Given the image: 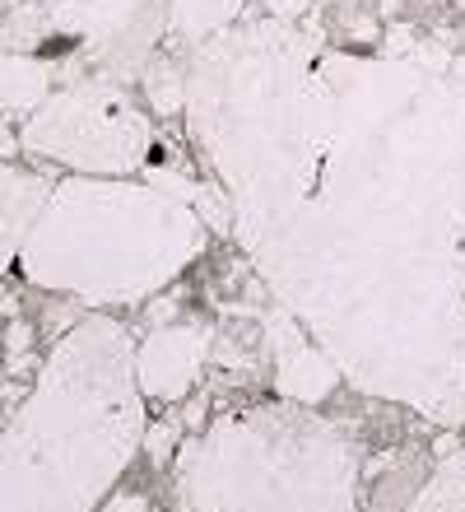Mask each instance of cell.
<instances>
[{
	"label": "cell",
	"mask_w": 465,
	"mask_h": 512,
	"mask_svg": "<svg viewBox=\"0 0 465 512\" xmlns=\"http://www.w3.org/2000/svg\"><path fill=\"white\" fill-rule=\"evenodd\" d=\"M405 512H465V447L447 452L424 475V485H419V494L410 499Z\"/></svg>",
	"instance_id": "11"
},
{
	"label": "cell",
	"mask_w": 465,
	"mask_h": 512,
	"mask_svg": "<svg viewBox=\"0 0 465 512\" xmlns=\"http://www.w3.org/2000/svg\"><path fill=\"white\" fill-rule=\"evenodd\" d=\"M210 359V331L196 322L149 326V336L135 345V378L145 401L177 405L196 391L200 373Z\"/></svg>",
	"instance_id": "6"
},
{
	"label": "cell",
	"mask_w": 465,
	"mask_h": 512,
	"mask_svg": "<svg viewBox=\"0 0 465 512\" xmlns=\"http://www.w3.org/2000/svg\"><path fill=\"white\" fill-rule=\"evenodd\" d=\"M182 424H186V429H200V424H205V396H196V401H186Z\"/></svg>",
	"instance_id": "18"
},
{
	"label": "cell",
	"mask_w": 465,
	"mask_h": 512,
	"mask_svg": "<svg viewBox=\"0 0 465 512\" xmlns=\"http://www.w3.org/2000/svg\"><path fill=\"white\" fill-rule=\"evenodd\" d=\"M19 145L80 177H126L154 154V126L117 80H75L28 117Z\"/></svg>",
	"instance_id": "5"
},
{
	"label": "cell",
	"mask_w": 465,
	"mask_h": 512,
	"mask_svg": "<svg viewBox=\"0 0 465 512\" xmlns=\"http://www.w3.org/2000/svg\"><path fill=\"white\" fill-rule=\"evenodd\" d=\"M0 378H5V331H0Z\"/></svg>",
	"instance_id": "19"
},
{
	"label": "cell",
	"mask_w": 465,
	"mask_h": 512,
	"mask_svg": "<svg viewBox=\"0 0 465 512\" xmlns=\"http://www.w3.org/2000/svg\"><path fill=\"white\" fill-rule=\"evenodd\" d=\"M396 5H405V0H382V10H386V14L396 10Z\"/></svg>",
	"instance_id": "20"
},
{
	"label": "cell",
	"mask_w": 465,
	"mask_h": 512,
	"mask_svg": "<svg viewBox=\"0 0 465 512\" xmlns=\"http://www.w3.org/2000/svg\"><path fill=\"white\" fill-rule=\"evenodd\" d=\"M28 345H33V326H28V322H10V326H5V359L28 354Z\"/></svg>",
	"instance_id": "14"
},
{
	"label": "cell",
	"mask_w": 465,
	"mask_h": 512,
	"mask_svg": "<svg viewBox=\"0 0 465 512\" xmlns=\"http://www.w3.org/2000/svg\"><path fill=\"white\" fill-rule=\"evenodd\" d=\"M56 70L33 52H0V122L5 117H33L56 94Z\"/></svg>",
	"instance_id": "9"
},
{
	"label": "cell",
	"mask_w": 465,
	"mask_h": 512,
	"mask_svg": "<svg viewBox=\"0 0 465 512\" xmlns=\"http://www.w3.org/2000/svg\"><path fill=\"white\" fill-rule=\"evenodd\" d=\"M307 5H312V0H266L270 19H279V24H289V19H298V14H303Z\"/></svg>",
	"instance_id": "16"
},
{
	"label": "cell",
	"mask_w": 465,
	"mask_h": 512,
	"mask_svg": "<svg viewBox=\"0 0 465 512\" xmlns=\"http://www.w3.org/2000/svg\"><path fill=\"white\" fill-rule=\"evenodd\" d=\"M205 243V219L173 191L121 177H70L56 182L28 229L19 270L33 289L112 308L168 289Z\"/></svg>",
	"instance_id": "3"
},
{
	"label": "cell",
	"mask_w": 465,
	"mask_h": 512,
	"mask_svg": "<svg viewBox=\"0 0 465 512\" xmlns=\"http://www.w3.org/2000/svg\"><path fill=\"white\" fill-rule=\"evenodd\" d=\"M98 512H154V503H149L145 494H135V489H131V494H112V499H107Z\"/></svg>",
	"instance_id": "15"
},
{
	"label": "cell",
	"mask_w": 465,
	"mask_h": 512,
	"mask_svg": "<svg viewBox=\"0 0 465 512\" xmlns=\"http://www.w3.org/2000/svg\"><path fill=\"white\" fill-rule=\"evenodd\" d=\"M177 433H182L177 419H159V424L145 429V452L154 466H168V457H173V447H177Z\"/></svg>",
	"instance_id": "13"
},
{
	"label": "cell",
	"mask_w": 465,
	"mask_h": 512,
	"mask_svg": "<svg viewBox=\"0 0 465 512\" xmlns=\"http://www.w3.org/2000/svg\"><path fill=\"white\" fill-rule=\"evenodd\" d=\"M47 196L52 187L42 177L24 173L14 163H0V275L19 261V247H24L28 229L38 224Z\"/></svg>",
	"instance_id": "8"
},
{
	"label": "cell",
	"mask_w": 465,
	"mask_h": 512,
	"mask_svg": "<svg viewBox=\"0 0 465 512\" xmlns=\"http://www.w3.org/2000/svg\"><path fill=\"white\" fill-rule=\"evenodd\" d=\"M186 122L279 308L340 378L465 424V89L266 19L210 38Z\"/></svg>",
	"instance_id": "1"
},
{
	"label": "cell",
	"mask_w": 465,
	"mask_h": 512,
	"mask_svg": "<svg viewBox=\"0 0 465 512\" xmlns=\"http://www.w3.org/2000/svg\"><path fill=\"white\" fill-rule=\"evenodd\" d=\"M145 429L131 331L107 312L80 317L0 433V512H93L145 447Z\"/></svg>",
	"instance_id": "2"
},
{
	"label": "cell",
	"mask_w": 465,
	"mask_h": 512,
	"mask_svg": "<svg viewBox=\"0 0 465 512\" xmlns=\"http://www.w3.org/2000/svg\"><path fill=\"white\" fill-rule=\"evenodd\" d=\"M177 485L191 512H363L354 438L298 401L219 415L182 443Z\"/></svg>",
	"instance_id": "4"
},
{
	"label": "cell",
	"mask_w": 465,
	"mask_h": 512,
	"mask_svg": "<svg viewBox=\"0 0 465 512\" xmlns=\"http://www.w3.org/2000/svg\"><path fill=\"white\" fill-rule=\"evenodd\" d=\"M186 75H191V66H182V56H177L173 47L149 61L140 80H145V94H149V103H154V112H163V117L186 112Z\"/></svg>",
	"instance_id": "12"
},
{
	"label": "cell",
	"mask_w": 465,
	"mask_h": 512,
	"mask_svg": "<svg viewBox=\"0 0 465 512\" xmlns=\"http://www.w3.org/2000/svg\"><path fill=\"white\" fill-rule=\"evenodd\" d=\"M177 317V303L173 298H159V303H149V322L154 326H168Z\"/></svg>",
	"instance_id": "17"
},
{
	"label": "cell",
	"mask_w": 465,
	"mask_h": 512,
	"mask_svg": "<svg viewBox=\"0 0 465 512\" xmlns=\"http://www.w3.org/2000/svg\"><path fill=\"white\" fill-rule=\"evenodd\" d=\"M247 0H168V47H205L210 38L228 33Z\"/></svg>",
	"instance_id": "10"
},
{
	"label": "cell",
	"mask_w": 465,
	"mask_h": 512,
	"mask_svg": "<svg viewBox=\"0 0 465 512\" xmlns=\"http://www.w3.org/2000/svg\"><path fill=\"white\" fill-rule=\"evenodd\" d=\"M266 336H270V354H275L279 401H298V405L326 401L335 382H340V368L331 364V354L321 350L317 340L307 336V326L293 312L279 308L266 317Z\"/></svg>",
	"instance_id": "7"
}]
</instances>
